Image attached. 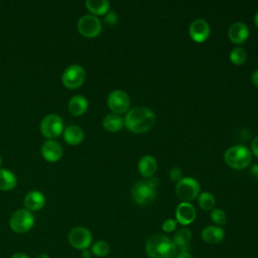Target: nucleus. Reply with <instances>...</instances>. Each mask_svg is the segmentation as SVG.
I'll list each match as a JSON object with an SVG mask.
<instances>
[{
	"instance_id": "35",
	"label": "nucleus",
	"mask_w": 258,
	"mask_h": 258,
	"mask_svg": "<svg viewBox=\"0 0 258 258\" xmlns=\"http://www.w3.org/2000/svg\"><path fill=\"white\" fill-rule=\"evenodd\" d=\"M91 256H92V252L90 250L86 249V250L82 251V257L83 258H91Z\"/></svg>"
},
{
	"instance_id": "17",
	"label": "nucleus",
	"mask_w": 258,
	"mask_h": 258,
	"mask_svg": "<svg viewBox=\"0 0 258 258\" xmlns=\"http://www.w3.org/2000/svg\"><path fill=\"white\" fill-rule=\"evenodd\" d=\"M45 204V197L39 190H30L24 197V205L28 211H39Z\"/></svg>"
},
{
	"instance_id": "31",
	"label": "nucleus",
	"mask_w": 258,
	"mask_h": 258,
	"mask_svg": "<svg viewBox=\"0 0 258 258\" xmlns=\"http://www.w3.org/2000/svg\"><path fill=\"white\" fill-rule=\"evenodd\" d=\"M251 153L258 158V136L255 137L251 142Z\"/></svg>"
},
{
	"instance_id": "11",
	"label": "nucleus",
	"mask_w": 258,
	"mask_h": 258,
	"mask_svg": "<svg viewBox=\"0 0 258 258\" xmlns=\"http://www.w3.org/2000/svg\"><path fill=\"white\" fill-rule=\"evenodd\" d=\"M107 104L110 110L115 114H123L129 111L130 99L129 96L121 90L111 92L107 99Z\"/></svg>"
},
{
	"instance_id": "22",
	"label": "nucleus",
	"mask_w": 258,
	"mask_h": 258,
	"mask_svg": "<svg viewBox=\"0 0 258 258\" xmlns=\"http://www.w3.org/2000/svg\"><path fill=\"white\" fill-rule=\"evenodd\" d=\"M86 7L92 15H105L110 10V3L107 0H87Z\"/></svg>"
},
{
	"instance_id": "13",
	"label": "nucleus",
	"mask_w": 258,
	"mask_h": 258,
	"mask_svg": "<svg viewBox=\"0 0 258 258\" xmlns=\"http://www.w3.org/2000/svg\"><path fill=\"white\" fill-rule=\"evenodd\" d=\"M197 217L196 209L190 203L181 202L175 210V221L182 226L191 224Z\"/></svg>"
},
{
	"instance_id": "29",
	"label": "nucleus",
	"mask_w": 258,
	"mask_h": 258,
	"mask_svg": "<svg viewBox=\"0 0 258 258\" xmlns=\"http://www.w3.org/2000/svg\"><path fill=\"white\" fill-rule=\"evenodd\" d=\"M176 221L173 219H166L161 226V229L165 233H172L176 230Z\"/></svg>"
},
{
	"instance_id": "2",
	"label": "nucleus",
	"mask_w": 258,
	"mask_h": 258,
	"mask_svg": "<svg viewBox=\"0 0 258 258\" xmlns=\"http://www.w3.org/2000/svg\"><path fill=\"white\" fill-rule=\"evenodd\" d=\"M145 251L149 258H174L177 248L172 240L162 234H155L148 238Z\"/></svg>"
},
{
	"instance_id": "25",
	"label": "nucleus",
	"mask_w": 258,
	"mask_h": 258,
	"mask_svg": "<svg viewBox=\"0 0 258 258\" xmlns=\"http://www.w3.org/2000/svg\"><path fill=\"white\" fill-rule=\"evenodd\" d=\"M198 203L202 210L211 211L214 209L216 205V199L210 191H204L199 195Z\"/></svg>"
},
{
	"instance_id": "3",
	"label": "nucleus",
	"mask_w": 258,
	"mask_h": 258,
	"mask_svg": "<svg viewBox=\"0 0 258 258\" xmlns=\"http://www.w3.org/2000/svg\"><path fill=\"white\" fill-rule=\"evenodd\" d=\"M157 185L158 179L154 177L137 181L131 188L132 200L139 206L151 204L156 197Z\"/></svg>"
},
{
	"instance_id": "1",
	"label": "nucleus",
	"mask_w": 258,
	"mask_h": 258,
	"mask_svg": "<svg viewBox=\"0 0 258 258\" xmlns=\"http://www.w3.org/2000/svg\"><path fill=\"white\" fill-rule=\"evenodd\" d=\"M124 120L125 127L133 133H144L150 130L155 123V115L152 110L145 107L130 109Z\"/></svg>"
},
{
	"instance_id": "24",
	"label": "nucleus",
	"mask_w": 258,
	"mask_h": 258,
	"mask_svg": "<svg viewBox=\"0 0 258 258\" xmlns=\"http://www.w3.org/2000/svg\"><path fill=\"white\" fill-rule=\"evenodd\" d=\"M16 175L6 168H0V190H11L16 186Z\"/></svg>"
},
{
	"instance_id": "33",
	"label": "nucleus",
	"mask_w": 258,
	"mask_h": 258,
	"mask_svg": "<svg viewBox=\"0 0 258 258\" xmlns=\"http://www.w3.org/2000/svg\"><path fill=\"white\" fill-rule=\"evenodd\" d=\"M174 258H194L187 251H180L178 252Z\"/></svg>"
},
{
	"instance_id": "6",
	"label": "nucleus",
	"mask_w": 258,
	"mask_h": 258,
	"mask_svg": "<svg viewBox=\"0 0 258 258\" xmlns=\"http://www.w3.org/2000/svg\"><path fill=\"white\" fill-rule=\"evenodd\" d=\"M175 194L178 199L189 203L200 195V183L192 177H182L175 185Z\"/></svg>"
},
{
	"instance_id": "28",
	"label": "nucleus",
	"mask_w": 258,
	"mask_h": 258,
	"mask_svg": "<svg viewBox=\"0 0 258 258\" xmlns=\"http://www.w3.org/2000/svg\"><path fill=\"white\" fill-rule=\"evenodd\" d=\"M211 220L220 227L226 224L227 216L222 209H214L211 212Z\"/></svg>"
},
{
	"instance_id": "32",
	"label": "nucleus",
	"mask_w": 258,
	"mask_h": 258,
	"mask_svg": "<svg viewBox=\"0 0 258 258\" xmlns=\"http://www.w3.org/2000/svg\"><path fill=\"white\" fill-rule=\"evenodd\" d=\"M106 21L110 24H115L117 21V15L114 12H109V14L106 16Z\"/></svg>"
},
{
	"instance_id": "16",
	"label": "nucleus",
	"mask_w": 258,
	"mask_h": 258,
	"mask_svg": "<svg viewBox=\"0 0 258 258\" xmlns=\"http://www.w3.org/2000/svg\"><path fill=\"white\" fill-rule=\"evenodd\" d=\"M202 240L208 244H218L225 238V231L219 226H208L202 230Z\"/></svg>"
},
{
	"instance_id": "39",
	"label": "nucleus",
	"mask_w": 258,
	"mask_h": 258,
	"mask_svg": "<svg viewBox=\"0 0 258 258\" xmlns=\"http://www.w3.org/2000/svg\"><path fill=\"white\" fill-rule=\"evenodd\" d=\"M36 258H49V256H48L47 254H44V253H43V254H39Z\"/></svg>"
},
{
	"instance_id": "10",
	"label": "nucleus",
	"mask_w": 258,
	"mask_h": 258,
	"mask_svg": "<svg viewBox=\"0 0 258 258\" xmlns=\"http://www.w3.org/2000/svg\"><path fill=\"white\" fill-rule=\"evenodd\" d=\"M68 239H69L70 244L74 248L83 251V250L88 249L91 246L93 236H92V233L90 232V230H88L87 228L75 227L70 231Z\"/></svg>"
},
{
	"instance_id": "18",
	"label": "nucleus",
	"mask_w": 258,
	"mask_h": 258,
	"mask_svg": "<svg viewBox=\"0 0 258 258\" xmlns=\"http://www.w3.org/2000/svg\"><path fill=\"white\" fill-rule=\"evenodd\" d=\"M157 169V162L151 155H144L138 161V171L145 178H151Z\"/></svg>"
},
{
	"instance_id": "34",
	"label": "nucleus",
	"mask_w": 258,
	"mask_h": 258,
	"mask_svg": "<svg viewBox=\"0 0 258 258\" xmlns=\"http://www.w3.org/2000/svg\"><path fill=\"white\" fill-rule=\"evenodd\" d=\"M251 81L254 86L258 87V69L256 71H254L253 74L251 75Z\"/></svg>"
},
{
	"instance_id": "26",
	"label": "nucleus",
	"mask_w": 258,
	"mask_h": 258,
	"mask_svg": "<svg viewBox=\"0 0 258 258\" xmlns=\"http://www.w3.org/2000/svg\"><path fill=\"white\" fill-rule=\"evenodd\" d=\"M109 251H110L109 244L103 240H99L95 242L91 248L92 254L97 257H105L109 254Z\"/></svg>"
},
{
	"instance_id": "14",
	"label": "nucleus",
	"mask_w": 258,
	"mask_h": 258,
	"mask_svg": "<svg viewBox=\"0 0 258 258\" xmlns=\"http://www.w3.org/2000/svg\"><path fill=\"white\" fill-rule=\"evenodd\" d=\"M41 155L48 162H56L62 156V147L59 142L48 139L41 146Z\"/></svg>"
},
{
	"instance_id": "9",
	"label": "nucleus",
	"mask_w": 258,
	"mask_h": 258,
	"mask_svg": "<svg viewBox=\"0 0 258 258\" xmlns=\"http://www.w3.org/2000/svg\"><path fill=\"white\" fill-rule=\"evenodd\" d=\"M79 32L86 37H96L102 31V23L100 19L92 14L82 16L78 21Z\"/></svg>"
},
{
	"instance_id": "38",
	"label": "nucleus",
	"mask_w": 258,
	"mask_h": 258,
	"mask_svg": "<svg viewBox=\"0 0 258 258\" xmlns=\"http://www.w3.org/2000/svg\"><path fill=\"white\" fill-rule=\"evenodd\" d=\"M254 22H255L256 26L258 27V10H257V12H256V14H255V16H254Z\"/></svg>"
},
{
	"instance_id": "30",
	"label": "nucleus",
	"mask_w": 258,
	"mask_h": 258,
	"mask_svg": "<svg viewBox=\"0 0 258 258\" xmlns=\"http://www.w3.org/2000/svg\"><path fill=\"white\" fill-rule=\"evenodd\" d=\"M169 177L172 181H179L182 178V171L178 167H172L169 170Z\"/></svg>"
},
{
	"instance_id": "21",
	"label": "nucleus",
	"mask_w": 258,
	"mask_h": 258,
	"mask_svg": "<svg viewBox=\"0 0 258 258\" xmlns=\"http://www.w3.org/2000/svg\"><path fill=\"white\" fill-rule=\"evenodd\" d=\"M89 107V102L87 98L83 95H75L69 101V111L74 116L83 115Z\"/></svg>"
},
{
	"instance_id": "12",
	"label": "nucleus",
	"mask_w": 258,
	"mask_h": 258,
	"mask_svg": "<svg viewBox=\"0 0 258 258\" xmlns=\"http://www.w3.org/2000/svg\"><path fill=\"white\" fill-rule=\"evenodd\" d=\"M210 32H211V28L209 23L202 18H198L194 20L190 23L188 28V33L190 38L195 42H199V43L206 41L210 36Z\"/></svg>"
},
{
	"instance_id": "27",
	"label": "nucleus",
	"mask_w": 258,
	"mask_h": 258,
	"mask_svg": "<svg viewBox=\"0 0 258 258\" xmlns=\"http://www.w3.org/2000/svg\"><path fill=\"white\" fill-rule=\"evenodd\" d=\"M230 59L234 64H243L247 59V52L243 47L237 46L231 50Z\"/></svg>"
},
{
	"instance_id": "40",
	"label": "nucleus",
	"mask_w": 258,
	"mask_h": 258,
	"mask_svg": "<svg viewBox=\"0 0 258 258\" xmlns=\"http://www.w3.org/2000/svg\"><path fill=\"white\" fill-rule=\"evenodd\" d=\"M1 164H2V156L0 155V166H1Z\"/></svg>"
},
{
	"instance_id": "8",
	"label": "nucleus",
	"mask_w": 258,
	"mask_h": 258,
	"mask_svg": "<svg viewBox=\"0 0 258 258\" xmlns=\"http://www.w3.org/2000/svg\"><path fill=\"white\" fill-rule=\"evenodd\" d=\"M39 129L45 138L53 139L63 132V121L56 114H48L41 120Z\"/></svg>"
},
{
	"instance_id": "4",
	"label": "nucleus",
	"mask_w": 258,
	"mask_h": 258,
	"mask_svg": "<svg viewBox=\"0 0 258 258\" xmlns=\"http://www.w3.org/2000/svg\"><path fill=\"white\" fill-rule=\"evenodd\" d=\"M224 159L228 166L234 169H243L250 164L252 153L244 145H234L226 150Z\"/></svg>"
},
{
	"instance_id": "37",
	"label": "nucleus",
	"mask_w": 258,
	"mask_h": 258,
	"mask_svg": "<svg viewBox=\"0 0 258 258\" xmlns=\"http://www.w3.org/2000/svg\"><path fill=\"white\" fill-rule=\"evenodd\" d=\"M251 173L255 176H258V164H255L254 166H252L251 168Z\"/></svg>"
},
{
	"instance_id": "23",
	"label": "nucleus",
	"mask_w": 258,
	"mask_h": 258,
	"mask_svg": "<svg viewBox=\"0 0 258 258\" xmlns=\"http://www.w3.org/2000/svg\"><path fill=\"white\" fill-rule=\"evenodd\" d=\"M103 126L109 132H117L124 126V120L120 115L110 113L103 119Z\"/></svg>"
},
{
	"instance_id": "15",
	"label": "nucleus",
	"mask_w": 258,
	"mask_h": 258,
	"mask_svg": "<svg viewBox=\"0 0 258 258\" xmlns=\"http://www.w3.org/2000/svg\"><path fill=\"white\" fill-rule=\"evenodd\" d=\"M249 36V28L243 22H235L233 23L228 30L229 39L235 44L244 43Z\"/></svg>"
},
{
	"instance_id": "7",
	"label": "nucleus",
	"mask_w": 258,
	"mask_h": 258,
	"mask_svg": "<svg viewBox=\"0 0 258 258\" xmlns=\"http://www.w3.org/2000/svg\"><path fill=\"white\" fill-rule=\"evenodd\" d=\"M85 79H86V72L84 68L77 63L69 66L63 71L61 76L62 85L70 90H74L81 87L84 84Z\"/></svg>"
},
{
	"instance_id": "36",
	"label": "nucleus",
	"mask_w": 258,
	"mask_h": 258,
	"mask_svg": "<svg viewBox=\"0 0 258 258\" xmlns=\"http://www.w3.org/2000/svg\"><path fill=\"white\" fill-rule=\"evenodd\" d=\"M11 258H30L29 256H27L26 254L24 253H15L12 255Z\"/></svg>"
},
{
	"instance_id": "5",
	"label": "nucleus",
	"mask_w": 258,
	"mask_h": 258,
	"mask_svg": "<svg viewBox=\"0 0 258 258\" xmlns=\"http://www.w3.org/2000/svg\"><path fill=\"white\" fill-rule=\"evenodd\" d=\"M9 225L15 233H26L33 227L34 217L27 209H19L12 214L9 220Z\"/></svg>"
},
{
	"instance_id": "19",
	"label": "nucleus",
	"mask_w": 258,
	"mask_h": 258,
	"mask_svg": "<svg viewBox=\"0 0 258 258\" xmlns=\"http://www.w3.org/2000/svg\"><path fill=\"white\" fill-rule=\"evenodd\" d=\"M191 237V231L185 227H182L174 231L171 240L177 249H179L180 251H186L189 247Z\"/></svg>"
},
{
	"instance_id": "20",
	"label": "nucleus",
	"mask_w": 258,
	"mask_h": 258,
	"mask_svg": "<svg viewBox=\"0 0 258 258\" xmlns=\"http://www.w3.org/2000/svg\"><path fill=\"white\" fill-rule=\"evenodd\" d=\"M62 136L64 141L70 145H78L84 139V131L78 125H70L63 129Z\"/></svg>"
}]
</instances>
